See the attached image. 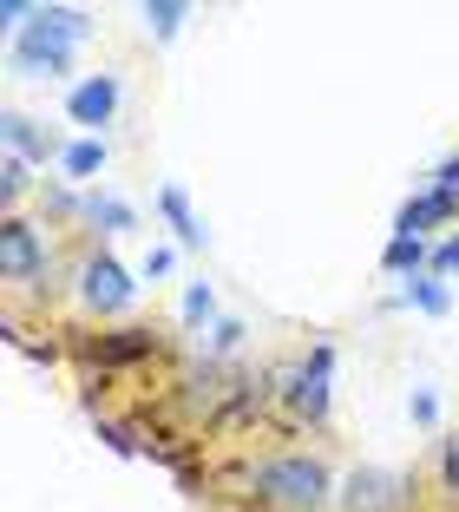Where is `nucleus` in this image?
I'll return each mask as SVG.
<instances>
[{"label":"nucleus","instance_id":"2eb2a0df","mask_svg":"<svg viewBox=\"0 0 459 512\" xmlns=\"http://www.w3.org/2000/svg\"><path fill=\"white\" fill-rule=\"evenodd\" d=\"M79 211H86L92 224H105V230H132V204H125V197H112V191H92Z\"/></svg>","mask_w":459,"mask_h":512},{"label":"nucleus","instance_id":"39448f33","mask_svg":"<svg viewBox=\"0 0 459 512\" xmlns=\"http://www.w3.org/2000/svg\"><path fill=\"white\" fill-rule=\"evenodd\" d=\"M414 506V480L400 467H355L341 480V512H407Z\"/></svg>","mask_w":459,"mask_h":512},{"label":"nucleus","instance_id":"dca6fc26","mask_svg":"<svg viewBox=\"0 0 459 512\" xmlns=\"http://www.w3.org/2000/svg\"><path fill=\"white\" fill-rule=\"evenodd\" d=\"M217 289H210V283H191V289H184V329H217Z\"/></svg>","mask_w":459,"mask_h":512},{"label":"nucleus","instance_id":"423d86ee","mask_svg":"<svg viewBox=\"0 0 459 512\" xmlns=\"http://www.w3.org/2000/svg\"><path fill=\"white\" fill-rule=\"evenodd\" d=\"M46 237L27 217H0V276L7 283H46Z\"/></svg>","mask_w":459,"mask_h":512},{"label":"nucleus","instance_id":"1a4fd4ad","mask_svg":"<svg viewBox=\"0 0 459 512\" xmlns=\"http://www.w3.org/2000/svg\"><path fill=\"white\" fill-rule=\"evenodd\" d=\"M86 355H92L99 368L151 362V355H158V335H151V329H105V335H92V342H86Z\"/></svg>","mask_w":459,"mask_h":512},{"label":"nucleus","instance_id":"20e7f679","mask_svg":"<svg viewBox=\"0 0 459 512\" xmlns=\"http://www.w3.org/2000/svg\"><path fill=\"white\" fill-rule=\"evenodd\" d=\"M132 296H138V283H132V270H125L119 256H105V250L79 256V302H86L92 316H125Z\"/></svg>","mask_w":459,"mask_h":512},{"label":"nucleus","instance_id":"f8f14e48","mask_svg":"<svg viewBox=\"0 0 459 512\" xmlns=\"http://www.w3.org/2000/svg\"><path fill=\"white\" fill-rule=\"evenodd\" d=\"M158 211H164V224L178 230V243H184V250H204V224H197L191 197H184L178 184H164V191H158Z\"/></svg>","mask_w":459,"mask_h":512},{"label":"nucleus","instance_id":"a211bd4d","mask_svg":"<svg viewBox=\"0 0 459 512\" xmlns=\"http://www.w3.org/2000/svg\"><path fill=\"white\" fill-rule=\"evenodd\" d=\"M184 20H191V7H184V0H145V27L158 33V40H171Z\"/></svg>","mask_w":459,"mask_h":512},{"label":"nucleus","instance_id":"7ed1b4c3","mask_svg":"<svg viewBox=\"0 0 459 512\" xmlns=\"http://www.w3.org/2000/svg\"><path fill=\"white\" fill-rule=\"evenodd\" d=\"M328 394H335V342H315L309 355L276 375V401L296 427H322L328 421Z\"/></svg>","mask_w":459,"mask_h":512},{"label":"nucleus","instance_id":"f3484780","mask_svg":"<svg viewBox=\"0 0 459 512\" xmlns=\"http://www.w3.org/2000/svg\"><path fill=\"white\" fill-rule=\"evenodd\" d=\"M27 184H33V165L7 151V158H0V204H7V217H14V204L27 197Z\"/></svg>","mask_w":459,"mask_h":512},{"label":"nucleus","instance_id":"9b49d317","mask_svg":"<svg viewBox=\"0 0 459 512\" xmlns=\"http://www.w3.org/2000/svg\"><path fill=\"white\" fill-rule=\"evenodd\" d=\"M381 270H387V276H427V270H433V243H427V237H387Z\"/></svg>","mask_w":459,"mask_h":512},{"label":"nucleus","instance_id":"b1692460","mask_svg":"<svg viewBox=\"0 0 459 512\" xmlns=\"http://www.w3.org/2000/svg\"><path fill=\"white\" fill-rule=\"evenodd\" d=\"M427 191H440V197H453V204H459V158H446V165L433 171V184H427Z\"/></svg>","mask_w":459,"mask_h":512},{"label":"nucleus","instance_id":"0eeeda50","mask_svg":"<svg viewBox=\"0 0 459 512\" xmlns=\"http://www.w3.org/2000/svg\"><path fill=\"white\" fill-rule=\"evenodd\" d=\"M112 112H119V79L112 73H92V79H79V86L66 92V119L86 125L92 138H99V125H112Z\"/></svg>","mask_w":459,"mask_h":512},{"label":"nucleus","instance_id":"f257e3e1","mask_svg":"<svg viewBox=\"0 0 459 512\" xmlns=\"http://www.w3.org/2000/svg\"><path fill=\"white\" fill-rule=\"evenodd\" d=\"M250 493L276 512H322L328 499H335V480H328L322 453L289 447V453H269V460L250 467Z\"/></svg>","mask_w":459,"mask_h":512},{"label":"nucleus","instance_id":"393cba45","mask_svg":"<svg viewBox=\"0 0 459 512\" xmlns=\"http://www.w3.org/2000/svg\"><path fill=\"white\" fill-rule=\"evenodd\" d=\"M171 263H178V250H171V243H151V256H145V276H171Z\"/></svg>","mask_w":459,"mask_h":512},{"label":"nucleus","instance_id":"4be33fe9","mask_svg":"<svg viewBox=\"0 0 459 512\" xmlns=\"http://www.w3.org/2000/svg\"><path fill=\"white\" fill-rule=\"evenodd\" d=\"M459 270V230L446 243H433V276H453Z\"/></svg>","mask_w":459,"mask_h":512},{"label":"nucleus","instance_id":"f03ea898","mask_svg":"<svg viewBox=\"0 0 459 512\" xmlns=\"http://www.w3.org/2000/svg\"><path fill=\"white\" fill-rule=\"evenodd\" d=\"M92 33V14L86 7H40L27 33L7 40V60L20 66L27 79H60L73 66V46Z\"/></svg>","mask_w":459,"mask_h":512},{"label":"nucleus","instance_id":"4468645a","mask_svg":"<svg viewBox=\"0 0 459 512\" xmlns=\"http://www.w3.org/2000/svg\"><path fill=\"white\" fill-rule=\"evenodd\" d=\"M407 302H414V309H427V316H446V309H453V289L427 270V276H407Z\"/></svg>","mask_w":459,"mask_h":512},{"label":"nucleus","instance_id":"6e6552de","mask_svg":"<svg viewBox=\"0 0 459 512\" xmlns=\"http://www.w3.org/2000/svg\"><path fill=\"white\" fill-rule=\"evenodd\" d=\"M0 138H7V151H14V158H27V165L66 158V145H60L53 132H46L40 119H27V112H0Z\"/></svg>","mask_w":459,"mask_h":512},{"label":"nucleus","instance_id":"6ab92c4d","mask_svg":"<svg viewBox=\"0 0 459 512\" xmlns=\"http://www.w3.org/2000/svg\"><path fill=\"white\" fill-rule=\"evenodd\" d=\"M237 342H243V322H237V316H223L217 329L204 335V362H223V355H230Z\"/></svg>","mask_w":459,"mask_h":512},{"label":"nucleus","instance_id":"412c9836","mask_svg":"<svg viewBox=\"0 0 459 512\" xmlns=\"http://www.w3.org/2000/svg\"><path fill=\"white\" fill-rule=\"evenodd\" d=\"M99 440H105L112 453H125V460L138 453V434H132V427H119V421H99Z\"/></svg>","mask_w":459,"mask_h":512},{"label":"nucleus","instance_id":"5701e85b","mask_svg":"<svg viewBox=\"0 0 459 512\" xmlns=\"http://www.w3.org/2000/svg\"><path fill=\"white\" fill-rule=\"evenodd\" d=\"M407 414H414V427H433V421H440V401H433V388H420L414 401H407Z\"/></svg>","mask_w":459,"mask_h":512},{"label":"nucleus","instance_id":"aec40b11","mask_svg":"<svg viewBox=\"0 0 459 512\" xmlns=\"http://www.w3.org/2000/svg\"><path fill=\"white\" fill-rule=\"evenodd\" d=\"M440 493H446V499H459V427L440 440Z\"/></svg>","mask_w":459,"mask_h":512},{"label":"nucleus","instance_id":"ddd939ff","mask_svg":"<svg viewBox=\"0 0 459 512\" xmlns=\"http://www.w3.org/2000/svg\"><path fill=\"white\" fill-rule=\"evenodd\" d=\"M60 171L73 184L99 178V171H105V138H73V145H66V158H60Z\"/></svg>","mask_w":459,"mask_h":512},{"label":"nucleus","instance_id":"9d476101","mask_svg":"<svg viewBox=\"0 0 459 512\" xmlns=\"http://www.w3.org/2000/svg\"><path fill=\"white\" fill-rule=\"evenodd\" d=\"M459 217V204L453 197H440V191H420V197H407L400 204V217H394V237H427L433 224H453Z\"/></svg>","mask_w":459,"mask_h":512}]
</instances>
